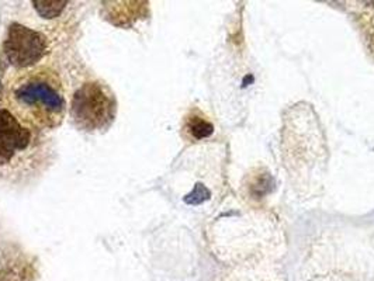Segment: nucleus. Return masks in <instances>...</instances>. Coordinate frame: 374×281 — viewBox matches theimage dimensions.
Instances as JSON below:
<instances>
[{
  "label": "nucleus",
  "instance_id": "nucleus-1",
  "mask_svg": "<svg viewBox=\"0 0 374 281\" xmlns=\"http://www.w3.org/2000/svg\"><path fill=\"white\" fill-rule=\"evenodd\" d=\"M10 111L26 126L53 130L66 114L62 82L50 68H33L16 75L7 83Z\"/></svg>",
  "mask_w": 374,
  "mask_h": 281
},
{
  "label": "nucleus",
  "instance_id": "nucleus-2",
  "mask_svg": "<svg viewBox=\"0 0 374 281\" xmlns=\"http://www.w3.org/2000/svg\"><path fill=\"white\" fill-rule=\"evenodd\" d=\"M117 114V101L111 89L100 81L83 83L72 97L71 117L83 131L95 133L108 128Z\"/></svg>",
  "mask_w": 374,
  "mask_h": 281
},
{
  "label": "nucleus",
  "instance_id": "nucleus-3",
  "mask_svg": "<svg viewBox=\"0 0 374 281\" xmlns=\"http://www.w3.org/2000/svg\"><path fill=\"white\" fill-rule=\"evenodd\" d=\"M36 128L21 123L10 110L0 108V169L20 165L40 140Z\"/></svg>",
  "mask_w": 374,
  "mask_h": 281
},
{
  "label": "nucleus",
  "instance_id": "nucleus-4",
  "mask_svg": "<svg viewBox=\"0 0 374 281\" xmlns=\"http://www.w3.org/2000/svg\"><path fill=\"white\" fill-rule=\"evenodd\" d=\"M4 55L16 69H28L37 65L48 51L44 34L19 23H11L3 41Z\"/></svg>",
  "mask_w": 374,
  "mask_h": 281
},
{
  "label": "nucleus",
  "instance_id": "nucleus-5",
  "mask_svg": "<svg viewBox=\"0 0 374 281\" xmlns=\"http://www.w3.org/2000/svg\"><path fill=\"white\" fill-rule=\"evenodd\" d=\"M182 133L186 140H206L214 133L213 123L200 110L194 108L186 114Z\"/></svg>",
  "mask_w": 374,
  "mask_h": 281
},
{
  "label": "nucleus",
  "instance_id": "nucleus-6",
  "mask_svg": "<svg viewBox=\"0 0 374 281\" xmlns=\"http://www.w3.org/2000/svg\"><path fill=\"white\" fill-rule=\"evenodd\" d=\"M224 281H284L276 270H259L258 266H241Z\"/></svg>",
  "mask_w": 374,
  "mask_h": 281
},
{
  "label": "nucleus",
  "instance_id": "nucleus-7",
  "mask_svg": "<svg viewBox=\"0 0 374 281\" xmlns=\"http://www.w3.org/2000/svg\"><path fill=\"white\" fill-rule=\"evenodd\" d=\"M31 4L43 19L53 20L62 14V11L68 6V1L66 0H33Z\"/></svg>",
  "mask_w": 374,
  "mask_h": 281
},
{
  "label": "nucleus",
  "instance_id": "nucleus-8",
  "mask_svg": "<svg viewBox=\"0 0 374 281\" xmlns=\"http://www.w3.org/2000/svg\"><path fill=\"white\" fill-rule=\"evenodd\" d=\"M209 197H210V193H209V190L204 188L203 185L197 183V185H196V188H194V190H193L190 194H187V195L185 197V201H186L187 204L197 205V204H202L203 201H206Z\"/></svg>",
  "mask_w": 374,
  "mask_h": 281
},
{
  "label": "nucleus",
  "instance_id": "nucleus-9",
  "mask_svg": "<svg viewBox=\"0 0 374 281\" xmlns=\"http://www.w3.org/2000/svg\"><path fill=\"white\" fill-rule=\"evenodd\" d=\"M0 281H17L16 276L9 273V272H1L0 273Z\"/></svg>",
  "mask_w": 374,
  "mask_h": 281
},
{
  "label": "nucleus",
  "instance_id": "nucleus-10",
  "mask_svg": "<svg viewBox=\"0 0 374 281\" xmlns=\"http://www.w3.org/2000/svg\"><path fill=\"white\" fill-rule=\"evenodd\" d=\"M0 91H1V86H0Z\"/></svg>",
  "mask_w": 374,
  "mask_h": 281
}]
</instances>
